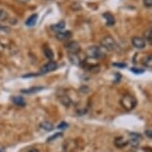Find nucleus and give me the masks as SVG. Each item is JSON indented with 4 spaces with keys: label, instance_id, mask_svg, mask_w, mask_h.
<instances>
[{
    "label": "nucleus",
    "instance_id": "393cba45",
    "mask_svg": "<svg viewBox=\"0 0 152 152\" xmlns=\"http://www.w3.org/2000/svg\"><path fill=\"white\" fill-rule=\"evenodd\" d=\"M143 3L146 7H152V0H143Z\"/></svg>",
    "mask_w": 152,
    "mask_h": 152
},
{
    "label": "nucleus",
    "instance_id": "2eb2a0df",
    "mask_svg": "<svg viewBox=\"0 0 152 152\" xmlns=\"http://www.w3.org/2000/svg\"><path fill=\"white\" fill-rule=\"evenodd\" d=\"M42 90H44V88L43 87H37V88H28V90H23L22 91V93H24V94H35V93H38V91H42Z\"/></svg>",
    "mask_w": 152,
    "mask_h": 152
},
{
    "label": "nucleus",
    "instance_id": "f257e3e1",
    "mask_svg": "<svg viewBox=\"0 0 152 152\" xmlns=\"http://www.w3.org/2000/svg\"><path fill=\"white\" fill-rule=\"evenodd\" d=\"M120 104H121L122 107L125 108L126 110H132L136 107L137 100L133 96H131L129 94H126L121 97V99H120Z\"/></svg>",
    "mask_w": 152,
    "mask_h": 152
},
{
    "label": "nucleus",
    "instance_id": "4468645a",
    "mask_svg": "<svg viewBox=\"0 0 152 152\" xmlns=\"http://www.w3.org/2000/svg\"><path fill=\"white\" fill-rule=\"evenodd\" d=\"M40 126H41V127H42L44 130H47V131L53 130V128H54L53 124H52L51 122H49V121H43V122H41V124H40Z\"/></svg>",
    "mask_w": 152,
    "mask_h": 152
},
{
    "label": "nucleus",
    "instance_id": "7ed1b4c3",
    "mask_svg": "<svg viewBox=\"0 0 152 152\" xmlns=\"http://www.w3.org/2000/svg\"><path fill=\"white\" fill-rule=\"evenodd\" d=\"M100 45H102V47L107 49V51H114L117 49L116 42L114 41L113 38H111V37H110V36L104 37V38L100 41Z\"/></svg>",
    "mask_w": 152,
    "mask_h": 152
},
{
    "label": "nucleus",
    "instance_id": "aec40b11",
    "mask_svg": "<svg viewBox=\"0 0 152 152\" xmlns=\"http://www.w3.org/2000/svg\"><path fill=\"white\" fill-rule=\"evenodd\" d=\"M62 135H63V133H62V132H58V133H56V134H54V135L49 137V138L47 139V141H48V142L54 141V140H55L56 138H59V137H61Z\"/></svg>",
    "mask_w": 152,
    "mask_h": 152
},
{
    "label": "nucleus",
    "instance_id": "ddd939ff",
    "mask_svg": "<svg viewBox=\"0 0 152 152\" xmlns=\"http://www.w3.org/2000/svg\"><path fill=\"white\" fill-rule=\"evenodd\" d=\"M12 102L16 105H19V107H24V105H25V100L21 96H13L12 97Z\"/></svg>",
    "mask_w": 152,
    "mask_h": 152
},
{
    "label": "nucleus",
    "instance_id": "39448f33",
    "mask_svg": "<svg viewBox=\"0 0 152 152\" xmlns=\"http://www.w3.org/2000/svg\"><path fill=\"white\" fill-rule=\"evenodd\" d=\"M66 48H67L68 52L70 53V55H78L80 51H81V47H80L79 43L76 41L69 42Z\"/></svg>",
    "mask_w": 152,
    "mask_h": 152
},
{
    "label": "nucleus",
    "instance_id": "4be33fe9",
    "mask_svg": "<svg viewBox=\"0 0 152 152\" xmlns=\"http://www.w3.org/2000/svg\"><path fill=\"white\" fill-rule=\"evenodd\" d=\"M130 71L134 74H143L144 73V70H142V69H138V68H131Z\"/></svg>",
    "mask_w": 152,
    "mask_h": 152
},
{
    "label": "nucleus",
    "instance_id": "cd10ccee",
    "mask_svg": "<svg viewBox=\"0 0 152 152\" xmlns=\"http://www.w3.org/2000/svg\"><path fill=\"white\" fill-rule=\"evenodd\" d=\"M19 2H22V3H26V2L30 1V0H18Z\"/></svg>",
    "mask_w": 152,
    "mask_h": 152
},
{
    "label": "nucleus",
    "instance_id": "9b49d317",
    "mask_svg": "<svg viewBox=\"0 0 152 152\" xmlns=\"http://www.w3.org/2000/svg\"><path fill=\"white\" fill-rule=\"evenodd\" d=\"M72 36V33L70 31H61V32L57 33V38L59 40H68Z\"/></svg>",
    "mask_w": 152,
    "mask_h": 152
},
{
    "label": "nucleus",
    "instance_id": "5701e85b",
    "mask_svg": "<svg viewBox=\"0 0 152 152\" xmlns=\"http://www.w3.org/2000/svg\"><path fill=\"white\" fill-rule=\"evenodd\" d=\"M68 126H69V124H68L67 122H64V121H63V122H61V123H60V124L58 125V128H60V129H64V128H67Z\"/></svg>",
    "mask_w": 152,
    "mask_h": 152
},
{
    "label": "nucleus",
    "instance_id": "6ab92c4d",
    "mask_svg": "<svg viewBox=\"0 0 152 152\" xmlns=\"http://www.w3.org/2000/svg\"><path fill=\"white\" fill-rule=\"evenodd\" d=\"M70 60L72 61V63H73V64L79 65V64H81V63H82L81 60L79 59L78 55H70Z\"/></svg>",
    "mask_w": 152,
    "mask_h": 152
},
{
    "label": "nucleus",
    "instance_id": "b1692460",
    "mask_svg": "<svg viewBox=\"0 0 152 152\" xmlns=\"http://www.w3.org/2000/svg\"><path fill=\"white\" fill-rule=\"evenodd\" d=\"M113 65L116 68H125L126 67V64H123V63H113Z\"/></svg>",
    "mask_w": 152,
    "mask_h": 152
},
{
    "label": "nucleus",
    "instance_id": "6e6552de",
    "mask_svg": "<svg viewBox=\"0 0 152 152\" xmlns=\"http://www.w3.org/2000/svg\"><path fill=\"white\" fill-rule=\"evenodd\" d=\"M128 144V140H126L123 136H118L114 139V145L117 148H122Z\"/></svg>",
    "mask_w": 152,
    "mask_h": 152
},
{
    "label": "nucleus",
    "instance_id": "dca6fc26",
    "mask_svg": "<svg viewBox=\"0 0 152 152\" xmlns=\"http://www.w3.org/2000/svg\"><path fill=\"white\" fill-rule=\"evenodd\" d=\"M44 54H45V56L47 57L49 60H53V58H54L53 51H52V49H50V48L48 47V46H45V48H44Z\"/></svg>",
    "mask_w": 152,
    "mask_h": 152
},
{
    "label": "nucleus",
    "instance_id": "423d86ee",
    "mask_svg": "<svg viewBox=\"0 0 152 152\" xmlns=\"http://www.w3.org/2000/svg\"><path fill=\"white\" fill-rule=\"evenodd\" d=\"M141 135H140L139 133H136V132H132L129 134V141H128V143L132 146V147L136 148L138 147L139 143L140 141H141Z\"/></svg>",
    "mask_w": 152,
    "mask_h": 152
},
{
    "label": "nucleus",
    "instance_id": "a211bd4d",
    "mask_svg": "<svg viewBox=\"0 0 152 152\" xmlns=\"http://www.w3.org/2000/svg\"><path fill=\"white\" fill-rule=\"evenodd\" d=\"M144 37H145V39L147 40V42L149 43V44L152 45V29L146 31V32L144 33Z\"/></svg>",
    "mask_w": 152,
    "mask_h": 152
},
{
    "label": "nucleus",
    "instance_id": "c85d7f7f",
    "mask_svg": "<svg viewBox=\"0 0 152 152\" xmlns=\"http://www.w3.org/2000/svg\"><path fill=\"white\" fill-rule=\"evenodd\" d=\"M29 152H39V151L37 150V149H31V150H30Z\"/></svg>",
    "mask_w": 152,
    "mask_h": 152
},
{
    "label": "nucleus",
    "instance_id": "f8f14e48",
    "mask_svg": "<svg viewBox=\"0 0 152 152\" xmlns=\"http://www.w3.org/2000/svg\"><path fill=\"white\" fill-rule=\"evenodd\" d=\"M65 26H66V23L64 21H61V22H59L58 24L52 25V26H51V29L53 31H56V32L58 33V32L63 31V29H65Z\"/></svg>",
    "mask_w": 152,
    "mask_h": 152
},
{
    "label": "nucleus",
    "instance_id": "9d476101",
    "mask_svg": "<svg viewBox=\"0 0 152 152\" xmlns=\"http://www.w3.org/2000/svg\"><path fill=\"white\" fill-rule=\"evenodd\" d=\"M37 20H38V14H33V15H31L29 18L26 20L25 24H26V26L33 27L34 25H36Z\"/></svg>",
    "mask_w": 152,
    "mask_h": 152
},
{
    "label": "nucleus",
    "instance_id": "1a4fd4ad",
    "mask_svg": "<svg viewBox=\"0 0 152 152\" xmlns=\"http://www.w3.org/2000/svg\"><path fill=\"white\" fill-rule=\"evenodd\" d=\"M102 16H104V18L107 20V26H113V25L115 24V18H114V16L111 13L105 12V13L102 14Z\"/></svg>",
    "mask_w": 152,
    "mask_h": 152
},
{
    "label": "nucleus",
    "instance_id": "f03ea898",
    "mask_svg": "<svg viewBox=\"0 0 152 152\" xmlns=\"http://www.w3.org/2000/svg\"><path fill=\"white\" fill-rule=\"evenodd\" d=\"M87 56L90 59H100L104 57V52L102 51V49L97 46H91L87 49Z\"/></svg>",
    "mask_w": 152,
    "mask_h": 152
},
{
    "label": "nucleus",
    "instance_id": "f3484780",
    "mask_svg": "<svg viewBox=\"0 0 152 152\" xmlns=\"http://www.w3.org/2000/svg\"><path fill=\"white\" fill-rule=\"evenodd\" d=\"M60 100H61V102L66 107H70L71 104H72V100L70 99V97L68 96H63L60 97Z\"/></svg>",
    "mask_w": 152,
    "mask_h": 152
},
{
    "label": "nucleus",
    "instance_id": "bb28decb",
    "mask_svg": "<svg viewBox=\"0 0 152 152\" xmlns=\"http://www.w3.org/2000/svg\"><path fill=\"white\" fill-rule=\"evenodd\" d=\"M7 29H8V28L4 27V26H2V25L0 24V31H6V32H7V31H8Z\"/></svg>",
    "mask_w": 152,
    "mask_h": 152
},
{
    "label": "nucleus",
    "instance_id": "0eeeda50",
    "mask_svg": "<svg viewBox=\"0 0 152 152\" xmlns=\"http://www.w3.org/2000/svg\"><path fill=\"white\" fill-rule=\"evenodd\" d=\"M131 43H132V45L137 49H143V48H145V46H146L145 40L141 38V37H137V36L133 37V38L131 39Z\"/></svg>",
    "mask_w": 152,
    "mask_h": 152
},
{
    "label": "nucleus",
    "instance_id": "412c9836",
    "mask_svg": "<svg viewBox=\"0 0 152 152\" xmlns=\"http://www.w3.org/2000/svg\"><path fill=\"white\" fill-rule=\"evenodd\" d=\"M7 13L3 9H0V20H6L7 19Z\"/></svg>",
    "mask_w": 152,
    "mask_h": 152
},
{
    "label": "nucleus",
    "instance_id": "20e7f679",
    "mask_svg": "<svg viewBox=\"0 0 152 152\" xmlns=\"http://www.w3.org/2000/svg\"><path fill=\"white\" fill-rule=\"evenodd\" d=\"M58 68V65L55 61H50L49 63H47L45 66H43L41 68V71L40 73L36 74L35 76H38V75H44V74H47V73H50V72H53L55 71L56 69Z\"/></svg>",
    "mask_w": 152,
    "mask_h": 152
},
{
    "label": "nucleus",
    "instance_id": "a878e982",
    "mask_svg": "<svg viewBox=\"0 0 152 152\" xmlns=\"http://www.w3.org/2000/svg\"><path fill=\"white\" fill-rule=\"evenodd\" d=\"M145 134H146V136H147L148 138H151L152 139V129L145 130Z\"/></svg>",
    "mask_w": 152,
    "mask_h": 152
}]
</instances>
